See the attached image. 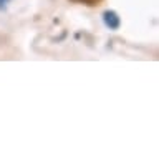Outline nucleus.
<instances>
[{"mask_svg":"<svg viewBox=\"0 0 159 159\" xmlns=\"http://www.w3.org/2000/svg\"><path fill=\"white\" fill-rule=\"evenodd\" d=\"M103 22L109 30H118L121 27V18H119V15L114 10H106L103 13Z\"/></svg>","mask_w":159,"mask_h":159,"instance_id":"1","label":"nucleus"},{"mask_svg":"<svg viewBox=\"0 0 159 159\" xmlns=\"http://www.w3.org/2000/svg\"><path fill=\"white\" fill-rule=\"evenodd\" d=\"M71 2H76V3H84V5H98L101 0H71Z\"/></svg>","mask_w":159,"mask_h":159,"instance_id":"2","label":"nucleus"},{"mask_svg":"<svg viewBox=\"0 0 159 159\" xmlns=\"http://www.w3.org/2000/svg\"><path fill=\"white\" fill-rule=\"evenodd\" d=\"M8 2L10 0H0V10H5V7H7Z\"/></svg>","mask_w":159,"mask_h":159,"instance_id":"3","label":"nucleus"}]
</instances>
